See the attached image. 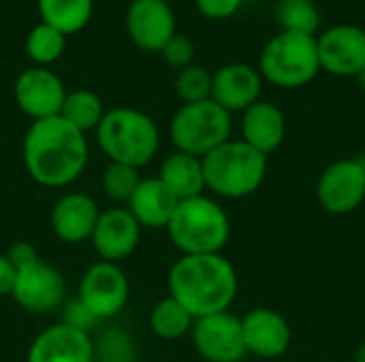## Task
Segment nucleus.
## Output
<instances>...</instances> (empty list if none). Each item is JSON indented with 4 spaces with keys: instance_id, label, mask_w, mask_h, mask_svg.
I'll use <instances>...</instances> for the list:
<instances>
[{
    "instance_id": "obj_1",
    "label": "nucleus",
    "mask_w": 365,
    "mask_h": 362,
    "mask_svg": "<svg viewBox=\"0 0 365 362\" xmlns=\"http://www.w3.org/2000/svg\"><path fill=\"white\" fill-rule=\"evenodd\" d=\"M88 156L86 134L62 115L32 122L24 137L26 171L45 188H64L79 179Z\"/></svg>"
},
{
    "instance_id": "obj_2",
    "label": "nucleus",
    "mask_w": 365,
    "mask_h": 362,
    "mask_svg": "<svg viewBox=\"0 0 365 362\" xmlns=\"http://www.w3.org/2000/svg\"><path fill=\"white\" fill-rule=\"evenodd\" d=\"M237 294V273L222 254L182 256L169 271V297L197 320L229 312Z\"/></svg>"
},
{
    "instance_id": "obj_3",
    "label": "nucleus",
    "mask_w": 365,
    "mask_h": 362,
    "mask_svg": "<svg viewBox=\"0 0 365 362\" xmlns=\"http://www.w3.org/2000/svg\"><path fill=\"white\" fill-rule=\"evenodd\" d=\"M94 132L98 147L111 162L135 169L145 166L156 156L160 145V134L154 119L133 107L107 111Z\"/></svg>"
},
{
    "instance_id": "obj_4",
    "label": "nucleus",
    "mask_w": 365,
    "mask_h": 362,
    "mask_svg": "<svg viewBox=\"0 0 365 362\" xmlns=\"http://www.w3.org/2000/svg\"><path fill=\"white\" fill-rule=\"evenodd\" d=\"M205 188L225 198L255 194L267 175V156L242 139H229L201 158Z\"/></svg>"
},
{
    "instance_id": "obj_5",
    "label": "nucleus",
    "mask_w": 365,
    "mask_h": 362,
    "mask_svg": "<svg viewBox=\"0 0 365 362\" xmlns=\"http://www.w3.org/2000/svg\"><path fill=\"white\" fill-rule=\"evenodd\" d=\"M167 233L184 256L220 254L231 237V220L214 198L201 194L178 203Z\"/></svg>"
},
{
    "instance_id": "obj_6",
    "label": "nucleus",
    "mask_w": 365,
    "mask_h": 362,
    "mask_svg": "<svg viewBox=\"0 0 365 362\" xmlns=\"http://www.w3.org/2000/svg\"><path fill=\"white\" fill-rule=\"evenodd\" d=\"M259 73L263 81L287 90L312 83L321 73L317 36L280 30L259 55Z\"/></svg>"
},
{
    "instance_id": "obj_7",
    "label": "nucleus",
    "mask_w": 365,
    "mask_h": 362,
    "mask_svg": "<svg viewBox=\"0 0 365 362\" xmlns=\"http://www.w3.org/2000/svg\"><path fill=\"white\" fill-rule=\"evenodd\" d=\"M231 113L207 98L182 105L171 119L169 137L178 151L203 158L218 145L227 143L231 139Z\"/></svg>"
},
{
    "instance_id": "obj_8",
    "label": "nucleus",
    "mask_w": 365,
    "mask_h": 362,
    "mask_svg": "<svg viewBox=\"0 0 365 362\" xmlns=\"http://www.w3.org/2000/svg\"><path fill=\"white\" fill-rule=\"evenodd\" d=\"M126 273L115 262L98 260L81 277L77 299L94 314L96 320H109L118 316L128 301Z\"/></svg>"
},
{
    "instance_id": "obj_9",
    "label": "nucleus",
    "mask_w": 365,
    "mask_h": 362,
    "mask_svg": "<svg viewBox=\"0 0 365 362\" xmlns=\"http://www.w3.org/2000/svg\"><path fill=\"white\" fill-rule=\"evenodd\" d=\"M66 284L62 273L41 258L17 269L11 297L30 314H49L64 303Z\"/></svg>"
},
{
    "instance_id": "obj_10",
    "label": "nucleus",
    "mask_w": 365,
    "mask_h": 362,
    "mask_svg": "<svg viewBox=\"0 0 365 362\" xmlns=\"http://www.w3.org/2000/svg\"><path fill=\"white\" fill-rule=\"evenodd\" d=\"M317 198L331 215L353 213L365 201V169L357 158L329 164L317 183Z\"/></svg>"
},
{
    "instance_id": "obj_11",
    "label": "nucleus",
    "mask_w": 365,
    "mask_h": 362,
    "mask_svg": "<svg viewBox=\"0 0 365 362\" xmlns=\"http://www.w3.org/2000/svg\"><path fill=\"white\" fill-rule=\"evenodd\" d=\"M190 333L197 352L207 362H242L248 354L242 320L229 312L197 318Z\"/></svg>"
},
{
    "instance_id": "obj_12",
    "label": "nucleus",
    "mask_w": 365,
    "mask_h": 362,
    "mask_svg": "<svg viewBox=\"0 0 365 362\" xmlns=\"http://www.w3.org/2000/svg\"><path fill=\"white\" fill-rule=\"evenodd\" d=\"M126 32L141 51L160 53L178 34L173 6L167 0H133L126 9Z\"/></svg>"
},
{
    "instance_id": "obj_13",
    "label": "nucleus",
    "mask_w": 365,
    "mask_h": 362,
    "mask_svg": "<svg viewBox=\"0 0 365 362\" xmlns=\"http://www.w3.org/2000/svg\"><path fill=\"white\" fill-rule=\"evenodd\" d=\"M15 102L17 107L32 119H47L56 117L62 111L66 87L62 79L45 66H32L26 68L13 85Z\"/></svg>"
},
{
    "instance_id": "obj_14",
    "label": "nucleus",
    "mask_w": 365,
    "mask_h": 362,
    "mask_svg": "<svg viewBox=\"0 0 365 362\" xmlns=\"http://www.w3.org/2000/svg\"><path fill=\"white\" fill-rule=\"evenodd\" d=\"M321 70L336 77H355L365 66V30L355 23H338L317 36Z\"/></svg>"
},
{
    "instance_id": "obj_15",
    "label": "nucleus",
    "mask_w": 365,
    "mask_h": 362,
    "mask_svg": "<svg viewBox=\"0 0 365 362\" xmlns=\"http://www.w3.org/2000/svg\"><path fill=\"white\" fill-rule=\"evenodd\" d=\"M139 239H141V226L130 215V211L122 207L101 211L90 237L94 252L101 256V260L115 262V265L128 258L137 250Z\"/></svg>"
},
{
    "instance_id": "obj_16",
    "label": "nucleus",
    "mask_w": 365,
    "mask_h": 362,
    "mask_svg": "<svg viewBox=\"0 0 365 362\" xmlns=\"http://www.w3.org/2000/svg\"><path fill=\"white\" fill-rule=\"evenodd\" d=\"M261 90L263 77L259 68L244 62L225 64L212 75V100L229 113H244L250 105L261 100Z\"/></svg>"
},
{
    "instance_id": "obj_17",
    "label": "nucleus",
    "mask_w": 365,
    "mask_h": 362,
    "mask_svg": "<svg viewBox=\"0 0 365 362\" xmlns=\"http://www.w3.org/2000/svg\"><path fill=\"white\" fill-rule=\"evenodd\" d=\"M26 362H94L92 339L62 322L53 324L36 335Z\"/></svg>"
},
{
    "instance_id": "obj_18",
    "label": "nucleus",
    "mask_w": 365,
    "mask_h": 362,
    "mask_svg": "<svg viewBox=\"0 0 365 362\" xmlns=\"http://www.w3.org/2000/svg\"><path fill=\"white\" fill-rule=\"evenodd\" d=\"M246 352L261 358H278L291 346V326L274 309L257 307L242 320Z\"/></svg>"
},
{
    "instance_id": "obj_19",
    "label": "nucleus",
    "mask_w": 365,
    "mask_h": 362,
    "mask_svg": "<svg viewBox=\"0 0 365 362\" xmlns=\"http://www.w3.org/2000/svg\"><path fill=\"white\" fill-rule=\"evenodd\" d=\"M101 211L92 196L68 192L60 196L51 209V230L64 243H81L92 237Z\"/></svg>"
},
{
    "instance_id": "obj_20",
    "label": "nucleus",
    "mask_w": 365,
    "mask_h": 362,
    "mask_svg": "<svg viewBox=\"0 0 365 362\" xmlns=\"http://www.w3.org/2000/svg\"><path fill=\"white\" fill-rule=\"evenodd\" d=\"M287 134L284 113L267 100H257L242 113V141L257 151L269 156L276 151Z\"/></svg>"
},
{
    "instance_id": "obj_21",
    "label": "nucleus",
    "mask_w": 365,
    "mask_h": 362,
    "mask_svg": "<svg viewBox=\"0 0 365 362\" xmlns=\"http://www.w3.org/2000/svg\"><path fill=\"white\" fill-rule=\"evenodd\" d=\"M178 198L165 188V183L156 179H141L139 188L126 203L130 215L137 220L141 228H167L175 207Z\"/></svg>"
},
{
    "instance_id": "obj_22",
    "label": "nucleus",
    "mask_w": 365,
    "mask_h": 362,
    "mask_svg": "<svg viewBox=\"0 0 365 362\" xmlns=\"http://www.w3.org/2000/svg\"><path fill=\"white\" fill-rule=\"evenodd\" d=\"M158 179L165 183V188L178 198H195L201 196L205 190V177H203V162L197 156L175 151L167 156L160 164Z\"/></svg>"
},
{
    "instance_id": "obj_23",
    "label": "nucleus",
    "mask_w": 365,
    "mask_h": 362,
    "mask_svg": "<svg viewBox=\"0 0 365 362\" xmlns=\"http://www.w3.org/2000/svg\"><path fill=\"white\" fill-rule=\"evenodd\" d=\"M36 9L43 23L71 36L90 23L94 0H36Z\"/></svg>"
},
{
    "instance_id": "obj_24",
    "label": "nucleus",
    "mask_w": 365,
    "mask_h": 362,
    "mask_svg": "<svg viewBox=\"0 0 365 362\" xmlns=\"http://www.w3.org/2000/svg\"><path fill=\"white\" fill-rule=\"evenodd\" d=\"M105 113L107 111L103 107V100L92 90L66 92V98L60 111V115L83 134L90 130H96Z\"/></svg>"
},
{
    "instance_id": "obj_25",
    "label": "nucleus",
    "mask_w": 365,
    "mask_h": 362,
    "mask_svg": "<svg viewBox=\"0 0 365 362\" xmlns=\"http://www.w3.org/2000/svg\"><path fill=\"white\" fill-rule=\"evenodd\" d=\"M195 318L173 297L158 301L150 314V329L156 337L173 341L192 331Z\"/></svg>"
},
{
    "instance_id": "obj_26",
    "label": "nucleus",
    "mask_w": 365,
    "mask_h": 362,
    "mask_svg": "<svg viewBox=\"0 0 365 362\" xmlns=\"http://www.w3.org/2000/svg\"><path fill=\"white\" fill-rule=\"evenodd\" d=\"M64 49H66V36L43 21L34 23L26 36V53L34 62V66L49 68L53 62H58L64 55Z\"/></svg>"
},
{
    "instance_id": "obj_27",
    "label": "nucleus",
    "mask_w": 365,
    "mask_h": 362,
    "mask_svg": "<svg viewBox=\"0 0 365 362\" xmlns=\"http://www.w3.org/2000/svg\"><path fill=\"white\" fill-rule=\"evenodd\" d=\"M276 21L284 32H299L317 36L321 26V13L314 0H278Z\"/></svg>"
},
{
    "instance_id": "obj_28",
    "label": "nucleus",
    "mask_w": 365,
    "mask_h": 362,
    "mask_svg": "<svg viewBox=\"0 0 365 362\" xmlns=\"http://www.w3.org/2000/svg\"><path fill=\"white\" fill-rule=\"evenodd\" d=\"M175 92L184 105L212 98V73L199 64L182 68L175 77Z\"/></svg>"
},
{
    "instance_id": "obj_29",
    "label": "nucleus",
    "mask_w": 365,
    "mask_h": 362,
    "mask_svg": "<svg viewBox=\"0 0 365 362\" xmlns=\"http://www.w3.org/2000/svg\"><path fill=\"white\" fill-rule=\"evenodd\" d=\"M139 183H141L139 169L128 164L111 162L103 173V190L115 203H128L135 190L139 188Z\"/></svg>"
},
{
    "instance_id": "obj_30",
    "label": "nucleus",
    "mask_w": 365,
    "mask_h": 362,
    "mask_svg": "<svg viewBox=\"0 0 365 362\" xmlns=\"http://www.w3.org/2000/svg\"><path fill=\"white\" fill-rule=\"evenodd\" d=\"M92 348H94V362H135L137 356L133 339L115 329L101 333V337L92 341Z\"/></svg>"
},
{
    "instance_id": "obj_31",
    "label": "nucleus",
    "mask_w": 365,
    "mask_h": 362,
    "mask_svg": "<svg viewBox=\"0 0 365 362\" xmlns=\"http://www.w3.org/2000/svg\"><path fill=\"white\" fill-rule=\"evenodd\" d=\"M160 55H163V60H165L169 66L182 70V68L190 66L192 60H195V43H192L186 34H175V36L163 47Z\"/></svg>"
},
{
    "instance_id": "obj_32",
    "label": "nucleus",
    "mask_w": 365,
    "mask_h": 362,
    "mask_svg": "<svg viewBox=\"0 0 365 362\" xmlns=\"http://www.w3.org/2000/svg\"><path fill=\"white\" fill-rule=\"evenodd\" d=\"M98 320L94 318V314L75 297L73 301H68L66 305H64V312H62V324H66V326H73V329H77V331H83V333H88L94 324H96Z\"/></svg>"
},
{
    "instance_id": "obj_33",
    "label": "nucleus",
    "mask_w": 365,
    "mask_h": 362,
    "mask_svg": "<svg viewBox=\"0 0 365 362\" xmlns=\"http://www.w3.org/2000/svg\"><path fill=\"white\" fill-rule=\"evenodd\" d=\"M195 4L203 17L220 21V19L233 17L242 9L244 0H195Z\"/></svg>"
},
{
    "instance_id": "obj_34",
    "label": "nucleus",
    "mask_w": 365,
    "mask_h": 362,
    "mask_svg": "<svg viewBox=\"0 0 365 362\" xmlns=\"http://www.w3.org/2000/svg\"><path fill=\"white\" fill-rule=\"evenodd\" d=\"M6 256H9V260L13 262L15 269H19V267H24V265L32 262L34 258H38L34 245H30L28 241H19V243L11 245L9 252H6Z\"/></svg>"
},
{
    "instance_id": "obj_35",
    "label": "nucleus",
    "mask_w": 365,
    "mask_h": 362,
    "mask_svg": "<svg viewBox=\"0 0 365 362\" xmlns=\"http://www.w3.org/2000/svg\"><path fill=\"white\" fill-rule=\"evenodd\" d=\"M15 275L17 269L9 260L6 254H0V297H11L13 286H15Z\"/></svg>"
},
{
    "instance_id": "obj_36",
    "label": "nucleus",
    "mask_w": 365,
    "mask_h": 362,
    "mask_svg": "<svg viewBox=\"0 0 365 362\" xmlns=\"http://www.w3.org/2000/svg\"><path fill=\"white\" fill-rule=\"evenodd\" d=\"M355 79H357L359 87H361V90H364V92H365V66H364V68H361V70H359V73H357V75H355Z\"/></svg>"
},
{
    "instance_id": "obj_37",
    "label": "nucleus",
    "mask_w": 365,
    "mask_h": 362,
    "mask_svg": "<svg viewBox=\"0 0 365 362\" xmlns=\"http://www.w3.org/2000/svg\"><path fill=\"white\" fill-rule=\"evenodd\" d=\"M355 362H365V344L359 346V350L355 352Z\"/></svg>"
}]
</instances>
